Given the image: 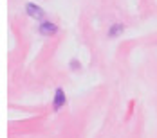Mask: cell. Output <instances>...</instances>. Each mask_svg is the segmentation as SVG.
<instances>
[{
  "instance_id": "1",
  "label": "cell",
  "mask_w": 157,
  "mask_h": 138,
  "mask_svg": "<svg viewBox=\"0 0 157 138\" xmlns=\"http://www.w3.org/2000/svg\"><path fill=\"white\" fill-rule=\"evenodd\" d=\"M25 11H27L33 18H36V20H44V18H45V13H44L36 4H27V5H25Z\"/></svg>"
},
{
  "instance_id": "2",
  "label": "cell",
  "mask_w": 157,
  "mask_h": 138,
  "mask_svg": "<svg viewBox=\"0 0 157 138\" xmlns=\"http://www.w3.org/2000/svg\"><path fill=\"white\" fill-rule=\"evenodd\" d=\"M56 31H58V27H56L54 23H51V22H44V23L40 25V32H42V34L51 36V34H56Z\"/></svg>"
},
{
  "instance_id": "3",
  "label": "cell",
  "mask_w": 157,
  "mask_h": 138,
  "mask_svg": "<svg viewBox=\"0 0 157 138\" xmlns=\"http://www.w3.org/2000/svg\"><path fill=\"white\" fill-rule=\"evenodd\" d=\"M63 104H65V93H63V90H56V95H54V109H60Z\"/></svg>"
},
{
  "instance_id": "4",
  "label": "cell",
  "mask_w": 157,
  "mask_h": 138,
  "mask_svg": "<svg viewBox=\"0 0 157 138\" xmlns=\"http://www.w3.org/2000/svg\"><path fill=\"white\" fill-rule=\"evenodd\" d=\"M121 31H123V25H121V23H117V25H112V29H110V36H117Z\"/></svg>"
}]
</instances>
